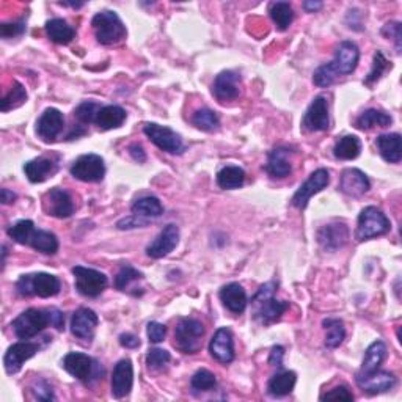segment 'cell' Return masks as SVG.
I'll return each mask as SVG.
<instances>
[{
  "label": "cell",
  "mask_w": 402,
  "mask_h": 402,
  "mask_svg": "<svg viewBox=\"0 0 402 402\" xmlns=\"http://www.w3.org/2000/svg\"><path fill=\"white\" fill-rule=\"evenodd\" d=\"M61 289V283L56 275L38 272V274L23 275L16 283V291L23 297L38 296L41 299L57 296Z\"/></svg>",
  "instance_id": "6da1fadb"
},
{
  "label": "cell",
  "mask_w": 402,
  "mask_h": 402,
  "mask_svg": "<svg viewBox=\"0 0 402 402\" xmlns=\"http://www.w3.org/2000/svg\"><path fill=\"white\" fill-rule=\"evenodd\" d=\"M98 43L104 46L117 44L126 38V27L115 11L104 10L94 15L92 20Z\"/></svg>",
  "instance_id": "7a4b0ae2"
},
{
  "label": "cell",
  "mask_w": 402,
  "mask_h": 402,
  "mask_svg": "<svg viewBox=\"0 0 402 402\" xmlns=\"http://www.w3.org/2000/svg\"><path fill=\"white\" fill-rule=\"evenodd\" d=\"M52 325L51 322V311L41 308H29L20 313V315L13 321L11 327L15 335L19 339H32L38 333L43 332L46 327Z\"/></svg>",
  "instance_id": "3957f363"
},
{
  "label": "cell",
  "mask_w": 402,
  "mask_h": 402,
  "mask_svg": "<svg viewBox=\"0 0 402 402\" xmlns=\"http://www.w3.org/2000/svg\"><path fill=\"white\" fill-rule=\"evenodd\" d=\"M390 228V220L387 219V215L382 211L377 209L376 206H368L358 215L356 237L358 242H363L372 239V237L387 234Z\"/></svg>",
  "instance_id": "277c9868"
},
{
  "label": "cell",
  "mask_w": 402,
  "mask_h": 402,
  "mask_svg": "<svg viewBox=\"0 0 402 402\" xmlns=\"http://www.w3.org/2000/svg\"><path fill=\"white\" fill-rule=\"evenodd\" d=\"M204 325L194 318L180 319L175 330V346L182 353H196L201 347Z\"/></svg>",
  "instance_id": "5b68a950"
},
{
  "label": "cell",
  "mask_w": 402,
  "mask_h": 402,
  "mask_svg": "<svg viewBox=\"0 0 402 402\" xmlns=\"http://www.w3.org/2000/svg\"><path fill=\"white\" fill-rule=\"evenodd\" d=\"M143 132L151 143L168 154H182L186 151L181 135L176 134L172 127L161 126L158 123H146Z\"/></svg>",
  "instance_id": "8992f818"
},
{
  "label": "cell",
  "mask_w": 402,
  "mask_h": 402,
  "mask_svg": "<svg viewBox=\"0 0 402 402\" xmlns=\"http://www.w3.org/2000/svg\"><path fill=\"white\" fill-rule=\"evenodd\" d=\"M61 366L65 368L68 374L76 377L80 382L90 384L92 380L99 379V366L94 360L82 352H70L66 353Z\"/></svg>",
  "instance_id": "52a82bcc"
},
{
  "label": "cell",
  "mask_w": 402,
  "mask_h": 402,
  "mask_svg": "<svg viewBox=\"0 0 402 402\" xmlns=\"http://www.w3.org/2000/svg\"><path fill=\"white\" fill-rule=\"evenodd\" d=\"M73 275L76 278V289L79 294L84 297H98L102 294V291L107 288L108 280L102 272L84 268V265H76L73 268Z\"/></svg>",
  "instance_id": "ba28073f"
},
{
  "label": "cell",
  "mask_w": 402,
  "mask_h": 402,
  "mask_svg": "<svg viewBox=\"0 0 402 402\" xmlns=\"http://www.w3.org/2000/svg\"><path fill=\"white\" fill-rule=\"evenodd\" d=\"M71 175L84 182H99L104 180L106 163L98 154H84L73 162Z\"/></svg>",
  "instance_id": "9c48e42d"
},
{
  "label": "cell",
  "mask_w": 402,
  "mask_h": 402,
  "mask_svg": "<svg viewBox=\"0 0 402 402\" xmlns=\"http://www.w3.org/2000/svg\"><path fill=\"white\" fill-rule=\"evenodd\" d=\"M360 61V49L356 43L352 41H343L339 43L335 52V58H333L327 66L330 68V71L338 76H347L357 70Z\"/></svg>",
  "instance_id": "30bf717a"
},
{
  "label": "cell",
  "mask_w": 402,
  "mask_h": 402,
  "mask_svg": "<svg viewBox=\"0 0 402 402\" xmlns=\"http://www.w3.org/2000/svg\"><path fill=\"white\" fill-rule=\"evenodd\" d=\"M330 127L329 102L324 96H318L311 101L302 120V129L305 132H322Z\"/></svg>",
  "instance_id": "8fae6325"
},
{
  "label": "cell",
  "mask_w": 402,
  "mask_h": 402,
  "mask_svg": "<svg viewBox=\"0 0 402 402\" xmlns=\"http://www.w3.org/2000/svg\"><path fill=\"white\" fill-rule=\"evenodd\" d=\"M329 182H330L329 170L319 168L316 172H313L310 175V178L297 189V192L294 194V196H292L291 200L292 206H296L297 209H305L311 196L324 190L327 186H329Z\"/></svg>",
  "instance_id": "7c38bea8"
},
{
  "label": "cell",
  "mask_w": 402,
  "mask_h": 402,
  "mask_svg": "<svg viewBox=\"0 0 402 402\" xmlns=\"http://www.w3.org/2000/svg\"><path fill=\"white\" fill-rule=\"evenodd\" d=\"M43 209L47 215L57 219H70L74 214V201L65 189L54 187L43 196Z\"/></svg>",
  "instance_id": "4fadbf2b"
},
{
  "label": "cell",
  "mask_w": 402,
  "mask_h": 402,
  "mask_svg": "<svg viewBox=\"0 0 402 402\" xmlns=\"http://www.w3.org/2000/svg\"><path fill=\"white\" fill-rule=\"evenodd\" d=\"M39 349H41L39 344L27 341V339L10 346L4 357V366L6 374H10V376L18 374L27 360H30L33 356H37Z\"/></svg>",
  "instance_id": "5bb4252c"
},
{
  "label": "cell",
  "mask_w": 402,
  "mask_h": 402,
  "mask_svg": "<svg viewBox=\"0 0 402 402\" xmlns=\"http://www.w3.org/2000/svg\"><path fill=\"white\" fill-rule=\"evenodd\" d=\"M349 228L343 222H330L319 228L318 242L325 251H338L349 242Z\"/></svg>",
  "instance_id": "9a60e30c"
},
{
  "label": "cell",
  "mask_w": 402,
  "mask_h": 402,
  "mask_svg": "<svg viewBox=\"0 0 402 402\" xmlns=\"http://www.w3.org/2000/svg\"><path fill=\"white\" fill-rule=\"evenodd\" d=\"M180 242V228L175 223H168L163 227L161 233L156 236V239L146 247V255L153 260H161V258L172 253Z\"/></svg>",
  "instance_id": "2e32d148"
},
{
  "label": "cell",
  "mask_w": 402,
  "mask_h": 402,
  "mask_svg": "<svg viewBox=\"0 0 402 402\" xmlns=\"http://www.w3.org/2000/svg\"><path fill=\"white\" fill-rule=\"evenodd\" d=\"M65 127V117L58 108L49 107L41 113L37 121V134L43 142H54Z\"/></svg>",
  "instance_id": "e0dca14e"
},
{
  "label": "cell",
  "mask_w": 402,
  "mask_h": 402,
  "mask_svg": "<svg viewBox=\"0 0 402 402\" xmlns=\"http://www.w3.org/2000/svg\"><path fill=\"white\" fill-rule=\"evenodd\" d=\"M213 94L219 102H228L239 98L241 76L234 71H222L213 84Z\"/></svg>",
  "instance_id": "ac0fdd59"
},
{
  "label": "cell",
  "mask_w": 402,
  "mask_h": 402,
  "mask_svg": "<svg viewBox=\"0 0 402 402\" xmlns=\"http://www.w3.org/2000/svg\"><path fill=\"white\" fill-rule=\"evenodd\" d=\"M134 385V368L129 358L120 360L115 365L112 374V396L115 399L126 398L132 390Z\"/></svg>",
  "instance_id": "d6986e66"
},
{
  "label": "cell",
  "mask_w": 402,
  "mask_h": 402,
  "mask_svg": "<svg viewBox=\"0 0 402 402\" xmlns=\"http://www.w3.org/2000/svg\"><path fill=\"white\" fill-rule=\"evenodd\" d=\"M98 324L99 318L92 308H79L71 318V333L84 341H92Z\"/></svg>",
  "instance_id": "ffe728a7"
},
{
  "label": "cell",
  "mask_w": 402,
  "mask_h": 402,
  "mask_svg": "<svg viewBox=\"0 0 402 402\" xmlns=\"http://www.w3.org/2000/svg\"><path fill=\"white\" fill-rule=\"evenodd\" d=\"M209 353L211 357L223 365H228L234 360L233 335H231V332L227 327H222V329L214 333V337L209 343Z\"/></svg>",
  "instance_id": "44dd1931"
},
{
  "label": "cell",
  "mask_w": 402,
  "mask_h": 402,
  "mask_svg": "<svg viewBox=\"0 0 402 402\" xmlns=\"http://www.w3.org/2000/svg\"><path fill=\"white\" fill-rule=\"evenodd\" d=\"M357 385L362 388V391L366 394H380V393H387L393 390L394 387H396V377H394L393 372H388V371H374L371 374H368V376H362L358 377L357 376Z\"/></svg>",
  "instance_id": "7402d4cb"
},
{
  "label": "cell",
  "mask_w": 402,
  "mask_h": 402,
  "mask_svg": "<svg viewBox=\"0 0 402 402\" xmlns=\"http://www.w3.org/2000/svg\"><path fill=\"white\" fill-rule=\"evenodd\" d=\"M371 189V182L368 176L358 168H346L341 180H339V190L347 196L358 199Z\"/></svg>",
  "instance_id": "603a6c76"
},
{
  "label": "cell",
  "mask_w": 402,
  "mask_h": 402,
  "mask_svg": "<svg viewBox=\"0 0 402 402\" xmlns=\"http://www.w3.org/2000/svg\"><path fill=\"white\" fill-rule=\"evenodd\" d=\"M57 170L58 163L52 158H44V156L24 163V173L27 180L33 184H39L49 180L54 173H57Z\"/></svg>",
  "instance_id": "cb8c5ba5"
},
{
  "label": "cell",
  "mask_w": 402,
  "mask_h": 402,
  "mask_svg": "<svg viewBox=\"0 0 402 402\" xmlns=\"http://www.w3.org/2000/svg\"><path fill=\"white\" fill-rule=\"evenodd\" d=\"M294 151H291L289 148H275L274 151H270L268 163H265V172H268L272 178L283 180L286 176L292 173L291 165V156Z\"/></svg>",
  "instance_id": "d4e9b609"
},
{
  "label": "cell",
  "mask_w": 402,
  "mask_h": 402,
  "mask_svg": "<svg viewBox=\"0 0 402 402\" xmlns=\"http://www.w3.org/2000/svg\"><path fill=\"white\" fill-rule=\"evenodd\" d=\"M253 305L256 306L255 319L263 325H269L272 322L278 321V319L284 315V311L289 308L288 302L277 301L274 296L264 299V301L256 302Z\"/></svg>",
  "instance_id": "484cf974"
},
{
  "label": "cell",
  "mask_w": 402,
  "mask_h": 402,
  "mask_svg": "<svg viewBox=\"0 0 402 402\" xmlns=\"http://www.w3.org/2000/svg\"><path fill=\"white\" fill-rule=\"evenodd\" d=\"M219 297L222 303L227 306V308L234 313V315H241L247 308V294H245V289L239 283H228L225 284L219 292Z\"/></svg>",
  "instance_id": "4316f807"
},
{
  "label": "cell",
  "mask_w": 402,
  "mask_h": 402,
  "mask_svg": "<svg viewBox=\"0 0 402 402\" xmlns=\"http://www.w3.org/2000/svg\"><path fill=\"white\" fill-rule=\"evenodd\" d=\"M376 146L384 161L399 163L402 159V142L399 134H382L376 139Z\"/></svg>",
  "instance_id": "83f0119b"
},
{
  "label": "cell",
  "mask_w": 402,
  "mask_h": 402,
  "mask_svg": "<svg viewBox=\"0 0 402 402\" xmlns=\"http://www.w3.org/2000/svg\"><path fill=\"white\" fill-rule=\"evenodd\" d=\"M385 357H387L385 343L380 341V339L379 341H374L365 352L363 363H362V368H360V371L357 372V376L362 377V376H368V374H371L374 371H377L380 365L384 363Z\"/></svg>",
  "instance_id": "f1b7e54d"
},
{
  "label": "cell",
  "mask_w": 402,
  "mask_h": 402,
  "mask_svg": "<svg viewBox=\"0 0 402 402\" xmlns=\"http://www.w3.org/2000/svg\"><path fill=\"white\" fill-rule=\"evenodd\" d=\"M126 111L120 106H104L96 115L94 125L102 131H111V129L120 127L126 121Z\"/></svg>",
  "instance_id": "f546056e"
},
{
  "label": "cell",
  "mask_w": 402,
  "mask_h": 402,
  "mask_svg": "<svg viewBox=\"0 0 402 402\" xmlns=\"http://www.w3.org/2000/svg\"><path fill=\"white\" fill-rule=\"evenodd\" d=\"M27 245L32 249H35L39 253L44 255H56L58 251V239L57 236L51 233V231L46 230H33L30 233L29 241H27Z\"/></svg>",
  "instance_id": "4dcf8cb0"
},
{
  "label": "cell",
  "mask_w": 402,
  "mask_h": 402,
  "mask_svg": "<svg viewBox=\"0 0 402 402\" xmlns=\"http://www.w3.org/2000/svg\"><path fill=\"white\" fill-rule=\"evenodd\" d=\"M297 374L294 371H282L272 376L268 384V393L274 398H283L294 390Z\"/></svg>",
  "instance_id": "1f68e13d"
},
{
  "label": "cell",
  "mask_w": 402,
  "mask_h": 402,
  "mask_svg": "<svg viewBox=\"0 0 402 402\" xmlns=\"http://www.w3.org/2000/svg\"><path fill=\"white\" fill-rule=\"evenodd\" d=\"M46 33L52 43L56 44H68L76 37V30L66 23L65 19H51L46 23Z\"/></svg>",
  "instance_id": "d6a6232c"
},
{
  "label": "cell",
  "mask_w": 402,
  "mask_h": 402,
  "mask_svg": "<svg viewBox=\"0 0 402 402\" xmlns=\"http://www.w3.org/2000/svg\"><path fill=\"white\" fill-rule=\"evenodd\" d=\"M393 123L391 115H388L377 108H368L356 120V126L362 131H370L374 127H387Z\"/></svg>",
  "instance_id": "836d02e7"
},
{
  "label": "cell",
  "mask_w": 402,
  "mask_h": 402,
  "mask_svg": "<svg viewBox=\"0 0 402 402\" xmlns=\"http://www.w3.org/2000/svg\"><path fill=\"white\" fill-rule=\"evenodd\" d=\"M362 153V142L356 135H344L337 142L333 148V154L339 161H352L357 159Z\"/></svg>",
  "instance_id": "e575fe53"
},
{
  "label": "cell",
  "mask_w": 402,
  "mask_h": 402,
  "mask_svg": "<svg viewBox=\"0 0 402 402\" xmlns=\"http://www.w3.org/2000/svg\"><path fill=\"white\" fill-rule=\"evenodd\" d=\"M245 182V172L237 165H227L217 173V184L220 189L234 190L244 186Z\"/></svg>",
  "instance_id": "d590c367"
},
{
  "label": "cell",
  "mask_w": 402,
  "mask_h": 402,
  "mask_svg": "<svg viewBox=\"0 0 402 402\" xmlns=\"http://www.w3.org/2000/svg\"><path fill=\"white\" fill-rule=\"evenodd\" d=\"M134 215L146 217V219H156L163 214V206L156 196H142L132 204Z\"/></svg>",
  "instance_id": "8d00e7d4"
},
{
  "label": "cell",
  "mask_w": 402,
  "mask_h": 402,
  "mask_svg": "<svg viewBox=\"0 0 402 402\" xmlns=\"http://www.w3.org/2000/svg\"><path fill=\"white\" fill-rule=\"evenodd\" d=\"M269 13L274 24L277 25V29L280 32L288 30L289 25L292 24V19H294V11H292V6L288 2L272 4Z\"/></svg>",
  "instance_id": "74e56055"
},
{
  "label": "cell",
  "mask_w": 402,
  "mask_h": 402,
  "mask_svg": "<svg viewBox=\"0 0 402 402\" xmlns=\"http://www.w3.org/2000/svg\"><path fill=\"white\" fill-rule=\"evenodd\" d=\"M192 125L195 127H199L200 131L204 132H214L220 126V120L217 117V113L214 111H211L208 107L199 108L192 115Z\"/></svg>",
  "instance_id": "f35d334b"
},
{
  "label": "cell",
  "mask_w": 402,
  "mask_h": 402,
  "mask_svg": "<svg viewBox=\"0 0 402 402\" xmlns=\"http://www.w3.org/2000/svg\"><path fill=\"white\" fill-rule=\"evenodd\" d=\"M27 102V92L23 84L19 82H13V87L10 88V92L5 94L2 99V106H0V111L4 113L13 111V108H18Z\"/></svg>",
  "instance_id": "ab89813d"
},
{
  "label": "cell",
  "mask_w": 402,
  "mask_h": 402,
  "mask_svg": "<svg viewBox=\"0 0 402 402\" xmlns=\"http://www.w3.org/2000/svg\"><path fill=\"white\" fill-rule=\"evenodd\" d=\"M322 325L327 330L325 347H329V349H337V347L343 343V339L346 337L343 322L339 321V319H325Z\"/></svg>",
  "instance_id": "60d3db41"
},
{
  "label": "cell",
  "mask_w": 402,
  "mask_h": 402,
  "mask_svg": "<svg viewBox=\"0 0 402 402\" xmlns=\"http://www.w3.org/2000/svg\"><path fill=\"white\" fill-rule=\"evenodd\" d=\"M142 278L143 274L140 270L132 268V265H123L117 274V278H115V286L120 291H127L135 282L142 280Z\"/></svg>",
  "instance_id": "b9f144b4"
},
{
  "label": "cell",
  "mask_w": 402,
  "mask_h": 402,
  "mask_svg": "<svg viewBox=\"0 0 402 402\" xmlns=\"http://www.w3.org/2000/svg\"><path fill=\"white\" fill-rule=\"evenodd\" d=\"M190 387L194 391H211L217 387V379L211 371L199 370L190 379Z\"/></svg>",
  "instance_id": "7bdbcfd3"
},
{
  "label": "cell",
  "mask_w": 402,
  "mask_h": 402,
  "mask_svg": "<svg viewBox=\"0 0 402 402\" xmlns=\"http://www.w3.org/2000/svg\"><path fill=\"white\" fill-rule=\"evenodd\" d=\"M391 70V61H388L385 58V56L380 51H377L374 54V60H372V70L368 74V77L365 79L366 85H372L374 82H377L380 77L384 76L385 71Z\"/></svg>",
  "instance_id": "ee69618b"
},
{
  "label": "cell",
  "mask_w": 402,
  "mask_h": 402,
  "mask_svg": "<svg viewBox=\"0 0 402 402\" xmlns=\"http://www.w3.org/2000/svg\"><path fill=\"white\" fill-rule=\"evenodd\" d=\"M33 230H35V223L32 220H19L15 225H11V227L6 230V233H8V236L15 242L27 245V241H29Z\"/></svg>",
  "instance_id": "f6af8a7d"
},
{
  "label": "cell",
  "mask_w": 402,
  "mask_h": 402,
  "mask_svg": "<svg viewBox=\"0 0 402 402\" xmlns=\"http://www.w3.org/2000/svg\"><path fill=\"white\" fill-rule=\"evenodd\" d=\"M99 111H101V106L98 104V102L84 101L76 107V111H74V117H76L77 121L82 123V125H90V123H94V120H96V115Z\"/></svg>",
  "instance_id": "bcb514c9"
},
{
  "label": "cell",
  "mask_w": 402,
  "mask_h": 402,
  "mask_svg": "<svg viewBox=\"0 0 402 402\" xmlns=\"http://www.w3.org/2000/svg\"><path fill=\"white\" fill-rule=\"evenodd\" d=\"M170 360H172V356H170L168 351L151 349L146 356V365L149 366V370H161Z\"/></svg>",
  "instance_id": "7dc6e473"
},
{
  "label": "cell",
  "mask_w": 402,
  "mask_h": 402,
  "mask_svg": "<svg viewBox=\"0 0 402 402\" xmlns=\"http://www.w3.org/2000/svg\"><path fill=\"white\" fill-rule=\"evenodd\" d=\"M25 32L24 20H16V23H4L0 25V37L4 39L20 37Z\"/></svg>",
  "instance_id": "c3c4849f"
},
{
  "label": "cell",
  "mask_w": 402,
  "mask_h": 402,
  "mask_svg": "<svg viewBox=\"0 0 402 402\" xmlns=\"http://www.w3.org/2000/svg\"><path fill=\"white\" fill-rule=\"evenodd\" d=\"M32 391L39 401H56V394L52 391V387L47 384L46 380H37L32 387Z\"/></svg>",
  "instance_id": "681fc988"
},
{
  "label": "cell",
  "mask_w": 402,
  "mask_h": 402,
  "mask_svg": "<svg viewBox=\"0 0 402 402\" xmlns=\"http://www.w3.org/2000/svg\"><path fill=\"white\" fill-rule=\"evenodd\" d=\"M353 401V394L346 385L335 387L333 390L327 391L321 396V401Z\"/></svg>",
  "instance_id": "f907efd6"
},
{
  "label": "cell",
  "mask_w": 402,
  "mask_h": 402,
  "mask_svg": "<svg viewBox=\"0 0 402 402\" xmlns=\"http://www.w3.org/2000/svg\"><path fill=\"white\" fill-rule=\"evenodd\" d=\"M146 333H148L149 341L154 343V344H159L167 337V327L163 325V324H161V322H156V321L149 322L148 329H146Z\"/></svg>",
  "instance_id": "816d5d0a"
},
{
  "label": "cell",
  "mask_w": 402,
  "mask_h": 402,
  "mask_svg": "<svg viewBox=\"0 0 402 402\" xmlns=\"http://www.w3.org/2000/svg\"><path fill=\"white\" fill-rule=\"evenodd\" d=\"M382 35L387 38H391L394 43H396V52L401 54V39H402V32H401V24L399 23H388L384 25Z\"/></svg>",
  "instance_id": "f5cc1de1"
},
{
  "label": "cell",
  "mask_w": 402,
  "mask_h": 402,
  "mask_svg": "<svg viewBox=\"0 0 402 402\" xmlns=\"http://www.w3.org/2000/svg\"><path fill=\"white\" fill-rule=\"evenodd\" d=\"M146 222H142L139 215H132L127 217V219H123L117 223L118 230H131V228H137V227H145Z\"/></svg>",
  "instance_id": "db71d44e"
},
{
  "label": "cell",
  "mask_w": 402,
  "mask_h": 402,
  "mask_svg": "<svg viewBox=\"0 0 402 402\" xmlns=\"http://www.w3.org/2000/svg\"><path fill=\"white\" fill-rule=\"evenodd\" d=\"M283 357H284V349L282 346H274L270 351V357H269V363L275 368H282L283 366Z\"/></svg>",
  "instance_id": "11a10c76"
},
{
  "label": "cell",
  "mask_w": 402,
  "mask_h": 402,
  "mask_svg": "<svg viewBox=\"0 0 402 402\" xmlns=\"http://www.w3.org/2000/svg\"><path fill=\"white\" fill-rule=\"evenodd\" d=\"M120 344L126 349H137L140 346V339L132 333H123V335H120Z\"/></svg>",
  "instance_id": "9f6ffc18"
},
{
  "label": "cell",
  "mask_w": 402,
  "mask_h": 402,
  "mask_svg": "<svg viewBox=\"0 0 402 402\" xmlns=\"http://www.w3.org/2000/svg\"><path fill=\"white\" fill-rule=\"evenodd\" d=\"M51 311V322L52 327H56L57 330H63L65 329V315L57 308H49Z\"/></svg>",
  "instance_id": "6f0895ef"
},
{
  "label": "cell",
  "mask_w": 402,
  "mask_h": 402,
  "mask_svg": "<svg viewBox=\"0 0 402 402\" xmlns=\"http://www.w3.org/2000/svg\"><path fill=\"white\" fill-rule=\"evenodd\" d=\"M129 154H131L132 159L139 163H143L146 161L145 149H143V146L139 145V143H134V145L129 146Z\"/></svg>",
  "instance_id": "680465c9"
},
{
  "label": "cell",
  "mask_w": 402,
  "mask_h": 402,
  "mask_svg": "<svg viewBox=\"0 0 402 402\" xmlns=\"http://www.w3.org/2000/svg\"><path fill=\"white\" fill-rule=\"evenodd\" d=\"M16 199H18V195L15 192H11L10 189H2V190H0V201H2V204L15 203Z\"/></svg>",
  "instance_id": "91938a15"
},
{
  "label": "cell",
  "mask_w": 402,
  "mask_h": 402,
  "mask_svg": "<svg viewBox=\"0 0 402 402\" xmlns=\"http://www.w3.org/2000/svg\"><path fill=\"white\" fill-rule=\"evenodd\" d=\"M303 8L308 13H315L322 8V2H303Z\"/></svg>",
  "instance_id": "94428289"
}]
</instances>
